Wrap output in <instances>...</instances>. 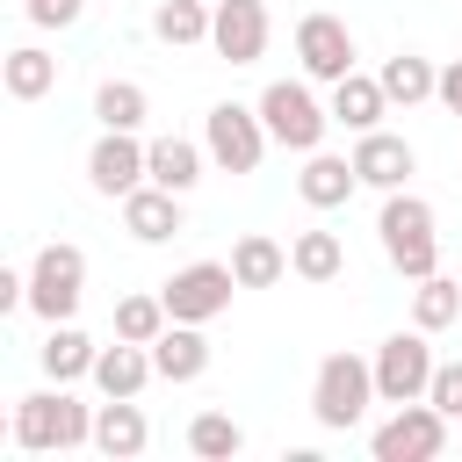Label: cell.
<instances>
[{
    "mask_svg": "<svg viewBox=\"0 0 462 462\" xmlns=\"http://www.w3.org/2000/svg\"><path fill=\"white\" fill-rule=\"evenodd\" d=\"M433 202L411 195V188H390L383 209H375V238H383V260L404 274V282H426L440 274V231H433Z\"/></svg>",
    "mask_w": 462,
    "mask_h": 462,
    "instance_id": "cell-1",
    "label": "cell"
},
{
    "mask_svg": "<svg viewBox=\"0 0 462 462\" xmlns=\"http://www.w3.org/2000/svg\"><path fill=\"white\" fill-rule=\"evenodd\" d=\"M14 448H22V455H72V448H94V404H79L65 383L29 390V397L14 404Z\"/></svg>",
    "mask_w": 462,
    "mask_h": 462,
    "instance_id": "cell-2",
    "label": "cell"
},
{
    "mask_svg": "<svg viewBox=\"0 0 462 462\" xmlns=\"http://www.w3.org/2000/svg\"><path fill=\"white\" fill-rule=\"evenodd\" d=\"M368 404H383V397H375V361H361V354H325L318 375H310V419H318L325 433H354V426L368 419Z\"/></svg>",
    "mask_w": 462,
    "mask_h": 462,
    "instance_id": "cell-3",
    "label": "cell"
},
{
    "mask_svg": "<svg viewBox=\"0 0 462 462\" xmlns=\"http://www.w3.org/2000/svg\"><path fill=\"white\" fill-rule=\"evenodd\" d=\"M260 123L282 152H318L332 130V101L310 94V79H267L260 87Z\"/></svg>",
    "mask_w": 462,
    "mask_h": 462,
    "instance_id": "cell-4",
    "label": "cell"
},
{
    "mask_svg": "<svg viewBox=\"0 0 462 462\" xmlns=\"http://www.w3.org/2000/svg\"><path fill=\"white\" fill-rule=\"evenodd\" d=\"M202 144H209V166L217 173H260L267 159V123H260V101H217L202 116Z\"/></svg>",
    "mask_w": 462,
    "mask_h": 462,
    "instance_id": "cell-5",
    "label": "cell"
},
{
    "mask_svg": "<svg viewBox=\"0 0 462 462\" xmlns=\"http://www.w3.org/2000/svg\"><path fill=\"white\" fill-rule=\"evenodd\" d=\"M79 296H87V253H79L72 238L36 245V260H29V310H36L43 325H65V318L79 310Z\"/></svg>",
    "mask_w": 462,
    "mask_h": 462,
    "instance_id": "cell-6",
    "label": "cell"
},
{
    "mask_svg": "<svg viewBox=\"0 0 462 462\" xmlns=\"http://www.w3.org/2000/svg\"><path fill=\"white\" fill-rule=\"evenodd\" d=\"M448 426L455 419L433 397H411V404H390V419L368 433V448H375V462H433L448 448Z\"/></svg>",
    "mask_w": 462,
    "mask_h": 462,
    "instance_id": "cell-7",
    "label": "cell"
},
{
    "mask_svg": "<svg viewBox=\"0 0 462 462\" xmlns=\"http://www.w3.org/2000/svg\"><path fill=\"white\" fill-rule=\"evenodd\" d=\"M159 296H166V310H173L180 325H209V318L231 310L238 274H231V260H188V267H173V274L159 282Z\"/></svg>",
    "mask_w": 462,
    "mask_h": 462,
    "instance_id": "cell-8",
    "label": "cell"
},
{
    "mask_svg": "<svg viewBox=\"0 0 462 462\" xmlns=\"http://www.w3.org/2000/svg\"><path fill=\"white\" fill-rule=\"evenodd\" d=\"M426 339H433V332L411 325V332H390V339L368 354V361H375V397H383V404H411V397L433 390V368H440V361H433Z\"/></svg>",
    "mask_w": 462,
    "mask_h": 462,
    "instance_id": "cell-9",
    "label": "cell"
},
{
    "mask_svg": "<svg viewBox=\"0 0 462 462\" xmlns=\"http://www.w3.org/2000/svg\"><path fill=\"white\" fill-rule=\"evenodd\" d=\"M144 180H152V144H137V130H101L94 152H87V188L108 195V202H123Z\"/></svg>",
    "mask_w": 462,
    "mask_h": 462,
    "instance_id": "cell-10",
    "label": "cell"
},
{
    "mask_svg": "<svg viewBox=\"0 0 462 462\" xmlns=\"http://www.w3.org/2000/svg\"><path fill=\"white\" fill-rule=\"evenodd\" d=\"M354 58H361V51H354V29H346L339 14L318 7V14L296 22V65H303V79H325V87H332V79L354 72Z\"/></svg>",
    "mask_w": 462,
    "mask_h": 462,
    "instance_id": "cell-11",
    "label": "cell"
},
{
    "mask_svg": "<svg viewBox=\"0 0 462 462\" xmlns=\"http://www.w3.org/2000/svg\"><path fill=\"white\" fill-rule=\"evenodd\" d=\"M267 36H274V22H267V0H217L209 51H217L224 65H260V58H267Z\"/></svg>",
    "mask_w": 462,
    "mask_h": 462,
    "instance_id": "cell-12",
    "label": "cell"
},
{
    "mask_svg": "<svg viewBox=\"0 0 462 462\" xmlns=\"http://www.w3.org/2000/svg\"><path fill=\"white\" fill-rule=\"evenodd\" d=\"M123 231H130L137 245L180 238V231H188V195H173V188H159V180L130 188V195H123Z\"/></svg>",
    "mask_w": 462,
    "mask_h": 462,
    "instance_id": "cell-13",
    "label": "cell"
},
{
    "mask_svg": "<svg viewBox=\"0 0 462 462\" xmlns=\"http://www.w3.org/2000/svg\"><path fill=\"white\" fill-rule=\"evenodd\" d=\"M346 159H354L361 188H383V195H390V188H404V180L419 173V152H411L404 137H390V130H361Z\"/></svg>",
    "mask_w": 462,
    "mask_h": 462,
    "instance_id": "cell-14",
    "label": "cell"
},
{
    "mask_svg": "<svg viewBox=\"0 0 462 462\" xmlns=\"http://www.w3.org/2000/svg\"><path fill=\"white\" fill-rule=\"evenodd\" d=\"M144 448H152V426H144L137 397H101V404H94V455H108V462H137Z\"/></svg>",
    "mask_w": 462,
    "mask_h": 462,
    "instance_id": "cell-15",
    "label": "cell"
},
{
    "mask_svg": "<svg viewBox=\"0 0 462 462\" xmlns=\"http://www.w3.org/2000/svg\"><path fill=\"white\" fill-rule=\"evenodd\" d=\"M383 116H390V94H383V79L375 72H346V79H332V123H346L354 137L361 130H383Z\"/></svg>",
    "mask_w": 462,
    "mask_h": 462,
    "instance_id": "cell-16",
    "label": "cell"
},
{
    "mask_svg": "<svg viewBox=\"0 0 462 462\" xmlns=\"http://www.w3.org/2000/svg\"><path fill=\"white\" fill-rule=\"evenodd\" d=\"M361 188V173H354V159H339V152H303V173H296V195L310 202V209H339L346 195Z\"/></svg>",
    "mask_w": 462,
    "mask_h": 462,
    "instance_id": "cell-17",
    "label": "cell"
},
{
    "mask_svg": "<svg viewBox=\"0 0 462 462\" xmlns=\"http://www.w3.org/2000/svg\"><path fill=\"white\" fill-rule=\"evenodd\" d=\"M152 368H159V383H195V375H209V339H202V325H166L159 339H152Z\"/></svg>",
    "mask_w": 462,
    "mask_h": 462,
    "instance_id": "cell-18",
    "label": "cell"
},
{
    "mask_svg": "<svg viewBox=\"0 0 462 462\" xmlns=\"http://www.w3.org/2000/svg\"><path fill=\"white\" fill-rule=\"evenodd\" d=\"M152 375H159L152 368V346H137V339H116V346L94 354V390L101 397H144Z\"/></svg>",
    "mask_w": 462,
    "mask_h": 462,
    "instance_id": "cell-19",
    "label": "cell"
},
{
    "mask_svg": "<svg viewBox=\"0 0 462 462\" xmlns=\"http://www.w3.org/2000/svg\"><path fill=\"white\" fill-rule=\"evenodd\" d=\"M0 87H7V101H43V94L58 87V58H51L43 43H14V51L0 58Z\"/></svg>",
    "mask_w": 462,
    "mask_h": 462,
    "instance_id": "cell-20",
    "label": "cell"
},
{
    "mask_svg": "<svg viewBox=\"0 0 462 462\" xmlns=\"http://www.w3.org/2000/svg\"><path fill=\"white\" fill-rule=\"evenodd\" d=\"M289 274L310 282V289L339 282V274H346V245H339V231H296V238H289Z\"/></svg>",
    "mask_w": 462,
    "mask_h": 462,
    "instance_id": "cell-21",
    "label": "cell"
},
{
    "mask_svg": "<svg viewBox=\"0 0 462 462\" xmlns=\"http://www.w3.org/2000/svg\"><path fill=\"white\" fill-rule=\"evenodd\" d=\"M94 354H101V346H94L72 318H65V325H51V332H43V346H36V361H43V375H51V383H79V375H94Z\"/></svg>",
    "mask_w": 462,
    "mask_h": 462,
    "instance_id": "cell-22",
    "label": "cell"
},
{
    "mask_svg": "<svg viewBox=\"0 0 462 462\" xmlns=\"http://www.w3.org/2000/svg\"><path fill=\"white\" fill-rule=\"evenodd\" d=\"M383 94H390V108H419V101H433V87H440V65L433 58H419V51H397V58H383Z\"/></svg>",
    "mask_w": 462,
    "mask_h": 462,
    "instance_id": "cell-23",
    "label": "cell"
},
{
    "mask_svg": "<svg viewBox=\"0 0 462 462\" xmlns=\"http://www.w3.org/2000/svg\"><path fill=\"white\" fill-rule=\"evenodd\" d=\"M231 274H238V289H274V282L289 274V245L267 238V231H245V238L231 245Z\"/></svg>",
    "mask_w": 462,
    "mask_h": 462,
    "instance_id": "cell-24",
    "label": "cell"
},
{
    "mask_svg": "<svg viewBox=\"0 0 462 462\" xmlns=\"http://www.w3.org/2000/svg\"><path fill=\"white\" fill-rule=\"evenodd\" d=\"M209 22H217V0H159L152 7V36L188 51V43H209Z\"/></svg>",
    "mask_w": 462,
    "mask_h": 462,
    "instance_id": "cell-25",
    "label": "cell"
},
{
    "mask_svg": "<svg viewBox=\"0 0 462 462\" xmlns=\"http://www.w3.org/2000/svg\"><path fill=\"white\" fill-rule=\"evenodd\" d=\"M202 159H209V144H188V137H152V180H159V188H173V195H188V188L202 180Z\"/></svg>",
    "mask_w": 462,
    "mask_h": 462,
    "instance_id": "cell-26",
    "label": "cell"
},
{
    "mask_svg": "<svg viewBox=\"0 0 462 462\" xmlns=\"http://www.w3.org/2000/svg\"><path fill=\"white\" fill-rule=\"evenodd\" d=\"M144 116H152V94L137 79H101L94 87V123L101 130H137Z\"/></svg>",
    "mask_w": 462,
    "mask_h": 462,
    "instance_id": "cell-27",
    "label": "cell"
},
{
    "mask_svg": "<svg viewBox=\"0 0 462 462\" xmlns=\"http://www.w3.org/2000/svg\"><path fill=\"white\" fill-rule=\"evenodd\" d=\"M455 318H462V282H448V274L411 282V325L419 332H448Z\"/></svg>",
    "mask_w": 462,
    "mask_h": 462,
    "instance_id": "cell-28",
    "label": "cell"
},
{
    "mask_svg": "<svg viewBox=\"0 0 462 462\" xmlns=\"http://www.w3.org/2000/svg\"><path fill=\"white\" fill-rule=\"evenodd\" d=\"M188 455L231 462V455H245V426H238L231 411H195V419H188Z\"/></svg>",
    "mask_w": 462,
    "mask_h": 462,
    "instance_id": "cell-29",
    "label": "cell"
},
{
    "mask_svg": "<svg viewBox=\"0 0 462 462\" xmlns=\"http://www.w3.org/2000/svg\"><path fill=\"white\" fill-rule=\"evenodd\" d=\"M166 325H173V310H166V296H159V289H137V296H123V303H116V339L152 346Z\"/></svg>",
    "mask_w": 462,
    "mask_h": 462,
    "instance_id": "cell-30",
    "label": "cell"
},
{
    "mask_svg": "<svg viewBox=\"0 0 462 462\" xmlns=\"http://www.w3.org/2000/svg\"><path fill=\"white\" fill-rule=\"evenodd\" d=\"M426 397H433V404H440V411H448V419L462 426V361H440V368H433V390H426Z\"/></svg>",
    "mask_w": 462,
    "mask_h": 462,
    "instance_id": "cell-31",
    "label": "cell"
},
{
    "mask_svg": "<svg viewBox=\"0 0 462 462\" xmlns=\"http://www.w3.org/2000/svg\"><path fill=\"white\" fill-rule=\"evenodd\" d=\"M29 22L36 29H72L79 22V0H29Z\"/></svg>",
    "mask_w": 462,
    "mask_h": 462,
    "instance_id": "cell-32",
    "label": "cell"
},
{
    "mask_svg": "<svg viewBox=\"0 0 462 462\" xmlns=\"http://www.w3.org/2000/svg\"><path fill=\"white\" fill-rule=\"evenodd\" d=\"M433 101H440L448 116H462V58H455V65H440V87H433Z\"/></svg>",
    "mask_w": 462,
    "mask_h": 462,
    "instance_id": "cell-33",
    "label": "cell"
}]
</instances>
